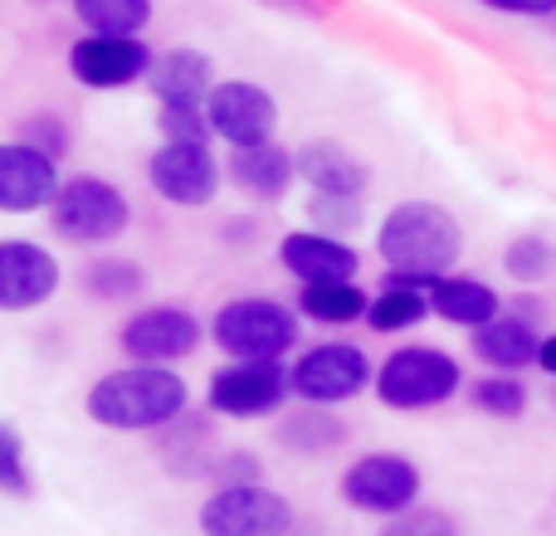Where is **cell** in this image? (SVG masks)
Returning <instances> with one entry per match:
<instances>
[{"label":"cell","mask_w":556,"mask_h":536,"mask_svg":"<svg viewBox=\"0 0 556 536\" xmlns=\"http://www.w3.org/2000/svg\"><path fill=\"white\" fill-rule=\"evenodd\" d=\"M376 254L395 278L430 288L464 259V225L434 201H401L376 225Z\"/></svg>","instance_id":"1"},{"label":"cell","mask_w":556,"mask_h":536,"mask_svg":"<svg viewBox=\"0 0 556 536\" xmlns=\"http://www.w3.org/2000/svg\"><path fill=\"white\" fill-rule=\"evenodd\" d=\"M84 405H88V420L103 424V430L147 434V430H162V424L181 420L186 405H191V385L172 366L127 361L117 371L98 375Z\"/></svg>","instance_id":"2"},{"label":"cell","mask_w":556,"mask_h":536,"mask_svg":"<svg viewBox=\"0 0 556 536\" xmlns=\"http://www.w3.org/2000/svg\"><path fill=\"white\" fill-rule=\"evenodd\" d=\"M371 391L386 410H434L464 391V366L440 346H401L376 366Z\"/></svg>","instance_id":"3"},{"label":"cell","mask_w":556,"mask_h":536,"mask_svg":"<svg viewBox=\"0 0 556 536\" xmlns=\"http://www.w3.org/2000/svg\"><path fill=\"white\" fill-rule=\"evenodd\" d=\"M298 307H283L278 297H230L211 317V342L244 361H283L288 352H298Z\"/></svg>","instance_id":"4"},{"label":"cell","mask_w":556,"mask_h":536,"mask_svg":"<svg viewBox=\"0 0 556 536\" xmlns=\"http://www.w3.org/2000/svg\"><path fill=\"white\" fill-rule=\"evenodd\" d=\"M49 225L68 244H113L132 225V205L103 176H74V181H59L49 201Z\"/></svg>","instance_id":"5"},{"label":"cell","mask_w":556,"mask_h":536,"mask_svg":"<svg viewBox=\"0 0 556 536\" xmlns=\"http://www.w3.org/2000/svg\"><path fill=\"white\" fill-rule=\"evenodd\" d=\"M371 375H376L371 356L356 342H323L298 352V361L288 366V391L303 405L332 410V405H346L371 391Z\"/></svg>","instance_id":"6"},{"label":"cell","mask_w":556,"mask_h":536,"mask_svg":"<svg viewBox=\"0 0 556 536\" xmlns=\"http://www.w3.org/2000/svg\"><path fill=\"white\" fill-rule=\"evenodd\" d=\"M420 463L405 459V454H362L342 469V502L352 512H366V518H395V512L415 508L420 502Z\"/></svg>","instance_id":"7"},{"label":"cell","mask_w":556,"mask_h":536,"mask_svg":"<svg viewBox=\"0 0 556 536\" xmlns=\"http://www.w3.org/2000/svg\"><path fill=\"white\" fill-rule=\"evenodd\" d=\"M293 400L288 391V366L283 361H244L230 356L205 385V405L225 420H269Z\"/></svg>","instance_id":"8"},{"label":"cell","mask_w":556,"mask_h":536,"mask_svg":"<svg viewBox=\"0 0 556 536\" xmlns=\"http://www.w3.org/2000/svg\"><path fill=\"white\" fill-rule=\"evenodd\" d=\"M293 502L264 483H225L201 502V536H288Z\"/></svg>","instance_id":"9"},{"label":"cell","mask_w":556,"mask_h":536,"mask_svg":"<svg viewBox=\"0 0 556 536\" xmlns=\"http://www.w3.org/2000/svg\"><path fill=\"white\" fill-rule=\"evenodd\" d=\"M147 181L162 195L166 205H181V210H201L220 195V162H215L211 142H162L147 156Z\"/></svg>","instance_id":"10"},{"label":"cell","mask_w":556,"mask_h":536,"mask_svg":"<svg viewBox=\"0 0 556 536\" xmlns=\"http://www.w3.org/2000/svg\"><path fill=\"white\" fill-rule=\"evenodd\" d=\"M205 123H211V137L230 146H260L274 142L278 132V103L269 88L250 84V78H225L205 93Z\"/></svg>","instance_id":"11"},{"label":"cell","mask_w":556,"mask_h":536,"mask_svg":"<svg viewBox=\"0 0 556 536\" xmlns=\"http://www.w3.org/2000/svg\"><path fill=\"white\" fill-rule=\"evenodd\" d=\"M205 327L195 312L176 303H156V307H142L123 322L117 342H123L127 361H152V366H172V361H186V356L201 346Z\"/></svg>","instance_id":"12"},{"label":"cell","mask_w":556,"mask_h":536,"mask_svg":"<svg viewBox=\"0 0 556 536\" xmlns=\"http://www.w3.org/2000/svg\"><path fill=\"white\" fill-rule=\"evenodd\" d=\"M152 68V44L137 35H84L68 49V74L93 93H117L147 78Z\"/></svg>","instance_id":"13"},{"label":"cell","mask_w":556,"mask_h":536,"mask_svg":"<svg viewBox=\"0 0 556 536\" xmlns=\"http://www.w3.org/2000/svg\"><path fill=\"white\" fill-rule=\"evenodd\" d=\"M64 268L35 240H0V312H35L59 293Z\"/></svg>","instance_id":"14"},{"label":"cell","mask_w":556,"mask_h":536,"mask_svg":"<svg viewBox=\"0 0 556 536\" xmlns=\"http://www.w3.org/2000/svg\"><path fill=\"white\" fill-rule=\"evenodd\" d=\"M59 162L25 142H0V215L49 210L59 191Z\"/></svg>","instance_id":"15"},{"label":"cell","mask_w":556,"mask_h":536,"mask_svg":"<svg viewBox=\"0 0 556 536\" xmlns=\"http://www.w3.org/2000/svg\"><path fill=\"white\" fill-rule=\"evenodd\" d=\"M293 171L313 195H332V201H362L366 186H371V166L332 137H313V142L298 146Z\"/></svg>","instance_id":"16"},{"label":"cell","mask_w":556,"mask_h":536,"mask_svg":"<svg viewBox=\"0 0 556 536\" xmlns=\"http://www.w3.org/2000/svg\"><path fill=\"white\" fill-rule=\"evenodd\" d=\"M278 264L298 278V283H342V278L362 273V254L327 230H293L278 244Z\"/></svg>","instance_id":"17"},{"label":"cell","mask_w":556,"mask_h":536,"mask_svg":"<svg viewBox=\"0 0 556 536\" xmlns=\"http://www.w3.org/2000/svg\"><path fill=\"white\" fill-rule=\"evenodd\" d=\"M147 88L162 107H201L205 93L215 88V64L201 49H166V54H152Z\"/></svg>","instance_id":"18"},{"label":"cell","mask_w":556,"mask_h":536,"mask_svg":"<svg viewBox=\"0 0 556 536\" xmlns=\"http://www.w3.org/2000/svg\"><path fill=\"white\" fill-rule=\"evenodd\" d=\"M225 171H230V181L240 186L244 195H254V201L274 205L288 195V186L298 181L293 171V152L278 142H260V146H230V162H225Z\"/></svg>","instance_id":"19"},{"label":"cell","mask_w":556,"mask_h":536,"mask_svg":"<svg viewBox=\"0 0 556 536\" xmlns=\"http://www.w3.org/2000/svg\"><path fill=\"white\" fill-rule=\"evenodd\" d=\"M425 293H430V317H444V322L464 327V332H473V327L493 322V317L503 312L498 288H489L483 278L444 273V278H434Z\"/></svg>","instance_id":"20"},{"label":"cell","mask_w":556,"mask_h":536,"mask_svg":"<svg viewBox=\"0 0 556 536\" xmlns=\"http://www.w3.org/2000/svg\"><path fill=\"white\" fill-rule=\"evenodd\" d=\"M538 322H528V317H493V322L473 327V356H479L483 366H493V371H513L522 375L528 366H538Z\"/></svg>","instance_id":"21"},{"label":"cell","mask_w":556,"mask_h":536,"mask_svg":"<svg viewBox=\"0 0 556 536\" xmlns=\"http://www.w3.org/2000/svg\"><path fill=\"white\" fill-rule=\"evenodd\" d=\"M425 317H430V293L415 283H405V278L386 273L381 293L366 303V317L362 322L371 327V332L381 336H395V332H410V327H420Z\"/></svg>","instance_id":"22"},{"label":"cell","mask_w":556,"mask_h":536,"mask_svg":"<svg viewBox=\"0 0 556 536\" xmlns=\"http://www.w3.org/2000/svg\"><path fill=\"white\" fill-rule=\"evenodd\" d=\"M366 288L356 278H342V283H298V317L323 327H352L366 317Z\"/></svg>","instance_id":"23"},{"label":"cell","mask_w":556,"mask_h":536,"mask_svg":"<svg viewBox=\"0 0 556 536\" xmlns=\"http://www.w3.org/2000/svg\"><path fill=\"white\" fill-rule=\"evenodd\" d=\"M88 35H142L152 25V0H74Z\"/></svg>","instance_id":"24"},{"label":"cell","mask_w":556,"mask_h":536,"mask_svg":"<svg viewBox=\"0 0 556 536\" xmlns=\"http://www.w3.org/2000/svg\"><path fill=\"white\" fill-rule=\"evenodd\" d=\"M342 439H346V424L337 420V414H327L323 405H303V410H298L293 420H283V430H278V444L298 449V454H327Z\"/></svg>","instance_id":"25"},{"label":"cell","mask_w":556,"mask_h":536,"mask_svg":"<svg viewBox=\"0 0 556 536\" xmlns=\"http://www.w3.org/2000/svg\"><path fill=\"white\" fill-rule=\"evenodd\" d=\"M503 273L522 288L547 283V278L556 273V244L547 240V234H518V240L503 250Z\"/></svg>","instance_id":"26"},{"label":"cell","mask_w":556,"mask_h":536,"mask_svg":"<svg viewBox=\"0 0 556 536\" xmlns=\"http://www.w3.org/2000/svg\"><path fill=\"white\" fill-rule=\"evenodd\" d=\"M469 400L479 414H493V420H518L528 410V385L513 371H489L469 385Z\"/></svg>","instance_id":"27"},{"label":"cell","mask_w":556,"mask_h":536,"mask_svg":"<svg viewBox=\"0 0 556 536\" xmlns=\"http://www.w3.org/2000/svg\"><path fill=\"white\" fill-rule=\"evenodd\" d=\"M84 288L93 297H103V303H123V297L142 293V268L127 259H103L84 273Z\"/></svg>","instance_id":"28"},{"label":"cell","mask_w":556,"mask_h":536,"mask_svg":"<svg viewBox=\"0 0 556 536\" xmlns=\"http://www.w3.org/2000/svg\"><path fill=\"white\" fill-rule=\"evenodd\" d=\"M0 493H10V498H25L29 493L25 439H20V430L5 424V420H0Z\"/></svg>","instance_id":"29"},{"label":"cell","mask_w":556,"mask_h":536,"mask_svg":"<svg viewBox=\"0 0 556 536\" xmlns=\"http://www.w3.org/2000/svg\"><path fill=\"white\" fill-rule=\"evenodd\" d=\"M15 142L35 146V152H45V156H54L59 162V156L68 152V127H64V117H54V113H29Z\"/></svg>","instance_id":"30"},{"label":"cell","mask_w":556,"mask_h":536,"mask_svg":"<svg viewBox=\"0 0 556 536\" xmlns=\"http://www.w3.org/2000/svg\"><path fill=\"white\" fill-rule=\"evenodd\" d=\"M381 536H459V527H454V518H444L434 508H405L395 518H386Z\"/></svg>","instance_id":"31"},{"label":"cell","mask_w":556,"mask_h":536,"mask_svg":"<svg viewBox=\"0 0 556 536\" xmlns=\"http://www.w3.org/2000/svg\"><path fill=\"white\" fill-rule=\"evenodd\" d=\"M162 142H211L205 107H162Z\"/></svg>","instance_id":"32"},{"label":"cell","mask_w":556,"mask_h":536,"mask_svg":"<svg viewBox=\"0 0 556 536\" xmlns=\"http://www.w3.org/2000/svg\"><path fill=\"white\" fill-rule=\"evenodd\" d=\"M313 215L327 225V234H342V230H356L362 205L356 201H332V195H313Z\"/></svg>","instance_id":"33"},{"label":"cell","mask_w":556,"mask_h":536,"mask_svg":"<svg viewBox=\"0 0 556 536\" xmlns=\"http://www.w3.org/2000/svg\"><path fill=\"white\" fill-rule=\"evenodd\" d=\"M483 10H498V15H522V20H542L556 15V0H479Z\"/></svg>","instance_id":"34"},{"label":"cell","mask_w":556,"mask_h":536,"mask_svg":"<svg viewBox=\"0 0 556 536\" xmlns=\"http://www.w3.org/2000/svg\"><path fill=\"white\" fill-rule=\"evenodd\" d=\"M538 371H547L552 381H556V336H542V346H538Z\"/></svg>","instance_id":"35"}]
</instances>
